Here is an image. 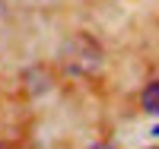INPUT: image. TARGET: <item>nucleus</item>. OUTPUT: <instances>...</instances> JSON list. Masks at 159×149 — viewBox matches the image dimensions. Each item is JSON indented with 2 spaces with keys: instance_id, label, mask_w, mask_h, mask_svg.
I'll return each mask as SVG.
<instances>
[{
  "instance_id": "1",
  "label": "nucleus",
  "mask_w": 159,
  "mask_h": 149,
  "mask_svg": "<svg viewBox=\"0 0 159 149\" xmlns=\"http://www.w3.org/2000/svg\"><path fill=\"white\" fill-rule=\"evenodd\" d=\"M67 67L73 73H80V76H86V73H96L99 70V64H102V51H99V45L92 42V38H86V35H80V38H73V42L67 45Z\"/></svg>"
},
{
  "instance_id": "2",
  "label": "nucleus",
  "mask_w": 159,
  "mask_h": 149,
  "mask_svg": "<svg viewBox=\"0 0 159 149\" xmlns=\"http://www.w3.org/2000/svg\"><path fill=\"white\" fill-rule=\"evenodd\" d=\"M140 102H143V111L147 114H159V79H153V83L143 89Z\"/></svg>"
},
{
  "instance_id": "3",
  "label": "nucleus",
  "mask_w": 159,
  "mask_h": 149,
  "mask_svg": "<svg viewBox=\"0 0 159 149\" xmlns=\"http://www.w3.org/2000/svg\"><path fill=\"white\" fill-rule=\"evenodd\" d=\"M153 137H159V124H156V127H153Z\"/></svg>"
}]
</instances>
